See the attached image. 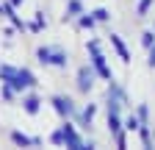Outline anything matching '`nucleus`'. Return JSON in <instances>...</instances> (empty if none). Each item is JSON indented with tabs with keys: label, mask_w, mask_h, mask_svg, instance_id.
Listing matches in <instances>:
<instances>
[{
	"label": "nucleus",
	"mask_w": 155,
	"mask_h": 150,
	"mask_svg": "<svg viewBox=\"0 0 155 150\" xmlns=\"http://www.w3.org/2000/svg\"><path fill=\"white\" fill-rule=\"evenodd\" d=\"M89 50H91V61H94L97 75H100V78H105V81H111L114 75H111V70H108V64H105V56L100 53V45H97V42L91 39V42H89Z\"/></svg>",
	"instance_id": "f257e3e1"
},
{
	"label": "nucleus",
	"mask_w": 155,
	"mask_h": 150,
	"mask_svg": "<svg viewBox=\"0 0 155 150\" xmlns=\"http://www.w3.org/2000/svg\"><path fill=\"white\" fill-rule=\"evenodd\" d=\"M39 56V61L42 64H53V67H67V56L61 50H55V47H39L36 50Z\"/></svg>",
	"instance_id": "f03ea898"
},
{
	"label": "nucleus",
	"mask_w": 155,
	"mask_h": 150,
	"mask_svg": "<svg viewBox=\"0 0 155 150\" xmlns=\"http://www.w3.org/2000/svg\"><path fill=\"white\" fill-rule=\"evenodd\" d=\"M61 131H64V145H67V147H72V150H83V147H86V145H83V139L78 136V131H75V125H72V122H67V120H64Z\"/></svg>",
	"instance_id": "7ed1b4c3"
},
{
	"label": "nucleus",
	"mask_w": 155,
	"mask_h": 150,
	"mask_svg": "<svg viewBox=\"0 0 155 150\" xmlns=\"http://www.w3.org/2000/svg\"><path fill=\"white\" fill-rule=\"evenodd\" d=\"M11 86H14V89H31V86H36V78H33L31 70H17Z\"/></svg>",
	"instance_id": "20e7f679"
},
{
	"label": "nucleus",
	"mask_w": 155,
	"mask_h": 150,
	"mask_svg": "<svg viewBox=\"0 0 155 150\" xmlns=\"http://www.w3.org/2000/svg\"><path fill=\"white\" fill-rule=\"evenodd\" d=\"M53 108H55L64 120H67L72 111H75V108H72V100H69V97H61V95H58V97H53Z\"/></svg>",
	"instance_id": "39448f33"
},
{
	"label": "nucleus",
	"mask_w": 155,
	"mask_h": 150,
	"mask_svg": "<svg viewBox=\"0 0 155 150\" xmlns=\"http://www.w3.org/2000/svg\"><path fill=\"white\" fill-rule=\"evenodd\" d=\"M11 142H14V145H22V147H36V145H39L36 136H25V134H19V131H14V134H11Z\"/></svg>",
	"instance_id": "423d86ee"
},
{
	"label": "nucleus",
	"mask_w": 155,
	"mask_h": 150,
	"mask_svg": "<svg viewBox=\"0 0 155 150\" xmlns=\"http://www.w3.org/2000/svg\"><path fill=\"white\" fill-rule=\"evenodd\" d=\"M78 89H81V92L91 89V72H89V67H81V72H78Z\"/></svg>",
	"instance_id": "0eeeda50"
},
{
	"label": "nucleus",
	"mask_w": 155,
	"mask_h": 150,
	"mask_svg": "<svg viewBox=\"0 0 155 150\" xmlns=\"http://www.w3.org/2000/svg\"><path fill=\"white\" fill-rule=\"evenodd\" d=\"M111 45L116 47V53H119V59H122V61L127 64V61H130V53H127L125 42H122V39H119V36H116V33H111Z\"/></svg>",
	"instance_id": "6e6552de"
},
{
	"label": "nucleus",
	"mask_w": 155,
	"mask_h": 150,
	"mask_svg": "<svg viewBox=\"0 0 155 150\" xmlns=\"http://www.w3.org/2000/svg\"><path fill=\"white\" fill-rule=\"evenodd\" d=\"M108 131H111L114 136L122 134V120H119V114H116V111H108Z\"/></svg>",
	"instance_id": "1a4fd4ad"
},
{
	"label": "nucleus",
	"mask_w": 155,
	"mask_h": 150,
	"mask_svg": "<svg viewBox=\"0 0 155 150\" xmlns=\"http://www.w3.org/2000/svg\"><path fill=\"white\" fill-rule=\"evenodd\" d=\"M22 103H25V111H28V114H36V111H39V97L36 95H28Z\"/></svg>",
	"instance_id": "9d476101"
},
{
	"label": "nucleus",
	"mask_w": 155,
	"mask_h": 150,
	"mask_svg": "<svg viewBox=\"0 0 155 150\" xmlns=\"http://www.w3.org/2000/svg\"><path fill=\"white\" fill-rule=\"evenodd\" d=\"M94 22H97V20H94L91 14H83L81 20H78V25H81V28H94Z\"/></svg>",
	"instance_id": "9b49d317"
},
{
	"label": "nucleus",
	"mask_w": 155,
	"mask_h": 150,
	"mask_svg": "<svg viewBox=\"0 0 155 150\" xmlns=\"http://www.w3.org/2000/svg\"><path fill=\"white\" fill-rule=\"evenodd\" d=\"M141 45H144V47H152V45H155V33H152V31H144V33H141Z\"/></svg>",
	"instance_id": "f8f14e48"
},
{
	"label": "nucleus",
	"mask_w": 155,
	"mask_h": 150,
	"mask_svg": "<svg viewBox=\"0 0 155 150\" xmlns=\"http://www.w3.org/2000/svg\"><path fill=\"white\" fill-rule=\"evenodd\" d=\"M91 120H94V106H89L83 111V125H91Z\"/></svg>",
	"instance_id": "ddd939ff"
},
{
	"label": "nucleus",
	"mask_w": 155,
	"mask_h": 150,
	"mask_svg": "<svg viewBox=\"0 0 155 150\" xmlns=\"http://www.w3.org/2000/svg\"><path fill=\"white\" fill-rule=\"evenodd\" d=\"M50 142H53V145H64V131H61V128H58V131H55V134L50 136Z\"/></svg>",
	"instance_id": "4468645a"
},
{
	"label": "nucleus",
	"mask_w": 155,
	"mask_h": 150,
	"mask_svg": "<svg viewBox=\"0 0 155 150\" xmlns=\"http://www.w3.org/2000/svg\"><path fill=\"white\" fill-rule=\"evenodd\" d=\"M75 14H81V3H78V0H69V14L67 17H75Z\"/></svg>",
	"instance_id": "2eb2a0df"
},
{
	"label": "nucleus",
	"mask_w": 155,
	"mask_h": 150,
	"mask_svg": "<svg viewBox=\"0 0 155 150\" xmlns=\"http://www.w3.org/2000/svg\"><path fill=\"white\" fill-rule=\"evenodd\" d=\"M94 20H97V22H105V20H108V11H105V9H97V11H94Z\"/></svg>",
	"instance_id": "dca6fc26"
},
{
	"label": "nucleus",
	"mask_w": 155,
	"mask_h": 150,
	"mask_svg": "<svg viewBox=\"0 0 155 150\" xmlns=\"http://www.w3.org/2000/svg\"><path fill=\"white\" fill-rule=\"evenodd\" d=\"M127 131H139V117H127Z\"/></svg>",
	"instance_id": "f3484780"
},
{
	"label": "nucleus",
	"mask_w": 155,
	"mask_h": 150,
	"mask_svg": "<svg viewBox=\"0 0 155 150\" xmlns=\"http://www.w3.org/2000/svg\"><path fill=\"white\" fill-rule=\"evenodd\" d=\"M3 97H6V100H14V86H11V84L3 86Z\"/></svg>",
	"instance_id": "a211bd4d"
},
{
	"label": "nucleus",
	"mask_w": 155,
	"mask_h": 150,
	"mask_svg": "<svg viewBox=\"0 0 155 150\" xmlns=\"http://www.w3.org/2000/svg\"><path fill=\"white\" fill-rule=\"evenodd\" d=\"M150 6H152V0H141V3H139V14H147Z\"/></svg>",
	"instance_id": "6ab92c4d"
},
{
	"label": "nucleus",
	"mask_w": 155,
	"mask_h": 150,
	"mask_svg": "<svg viewBox=\"0 0 155 150\" xmlns=\"http://www.w3.org/2000/svg\"><path fill=\"white\" fill-rule=\"evenodd\" d=\"M147 50H150V59H147V64L155 70V45H152V47H147Z\"/></svg>",
	"instance_id": "aec40b11"
},
{
	"label": "nucleus",
	"mask_w": 155,
	"mask_h": 150,
	"mask_svg": "<svg viewBox=\"0 0 155 150\" xmlns=\"http://www.w3.org/2000/svg\"><path fill=\"white\" fill-rule=\"evenodd\" d=\"M147 117H150V111H147V106H141V108H139V120L147 122Z\"/></svg>",
	"instance_id": "412c9836"
},
{
	"label": "nucleus",
	"mask_w": 155,
	"mask_h": 150,
	"mask_svg": "<svg viewBox=\"0 0 155 150\" xmlns=\"http://www.w3.org/2000/svg\"><path fill=\"white\" fill-rule=\"evenodd\" d=\"M11 6H19V0H11Z\"/></svg>",
	"instance_id": "4be33fe9"
}]
</instances>
